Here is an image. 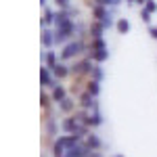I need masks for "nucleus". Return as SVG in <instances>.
Listing matches in <instances>:
<instances>
[{
  "label": "nucleus",
  "mask_w": 157,
  "mask_h": 157,
  "mask_svg": "<svg viewBox=\"0 0 157 157\" xmlns=\"http://www.w3.org/2000/svg\"><path fill=\"white\" fill-rule=\"evenodd\" d=\"M94 4H103V6H117L121 0H92Z\"/></svg>",
  "instance_id": "nucleus-23"
},
{
  "label": "nucleus",
  "mask_w": 157,
  "mask_h": 157,
  "mask_svg": "<svg viewBox=\"0 0 157 157\" xmlns=\"http://www.w3.org/2000/svg\"><path fill=\"white\" fill-rule=\"evenodd\" d=\"M115 157H124V155H115Z\"/></svg>",
  "instance_id": "nucleus-30"
},
{
  "label": "nucleus",
  "mask_w": 157,
  "mask_h": 157,
  "mask_svg": "<svg viewBox=\"0 0 157 157\" xmlns=\"http://www.w3.org/2000/svg\"><path fill=\"white\" fill-rule=\"evenodd\" d=\"M107 17H111V11L103 4H94L92 6V21H105Z\"/></svg>",
  "instance_id": "nucleus-9"
},
{
  "label": "nucleus",
  "mask_w": 157,
  "mask_h": 157,
  "mask_svg": "<svg viewBox=\"0 0 157 157\" xmlns=\"http://www.w3.org/2000/svg\"><path fill=\"white\" fill-rule=\"evenodd\" d=\"M86 90H88L92 97H98V92H101V82H97V80H90V82L86 84Z\"/></svg>",
  "instance_id": "nucleus-18"
},
{
  "label": "nucleus",
  "mask_w": 157,
  "mask_h": 157,
  "mask_svg": "<svg viewBox=\"0 0 157 157\" xmlns=\"http://www.w3.org/2000/svg\"><path fill=\"white\" fill-rule=\"evenodd\" d=\"M55 17H57V13H55V11H50V9H44L42 25H44V27H50V25H55Z\"/></svg>",
  "instance_id": "nucleus-16"
},
{
  "label": "nucleus",
  "mask_w": 157,
  "mask_h": 157,
  "mask_svg": "<svg viewBox=\"0 0 157 157\" xmlns=\"http://www.w3.org/2000/svg\"><path fill=\"white\" fill-rule=\"evenodd\" d=\"M42 61H44V65H46L48 69H52V67L59 63V61H57V52H55V50H50V48L42 52Z\"/></svg>",
  "instance_id": "nucleus-13"
},
{
  "label": "nucleus",
  "mask_w": 157,
  "mask_h": 157,
  "mask_svg": "<svg viewBox=\"0 0 157 157\" xmlns=\"http://www.w3.org/2000/svg\"><path fill=\"white\" fill-rule=\"evenodd\" d=\"M52 73H55L57 80H63V78H67V75L71 73V67H67L65 63H57V65L52 67Z\"/></svg>",
  "instance_id": "nucleus-12"
},
{
  "label": "nucleus",
  "mask_w": 157,
  "mask_h": 157,
  "mask_svg": "<svg viewBox=\"0 0 157 157\" xmlns=\"http://www.w3.org/2000/svg\"><path fill=\"white\" fill-rule=\"evenodd\" d=\"M115 27H117V32H120V34H128L130 23H128V19H120V21L115 23Z\"/></svg>",
  "instance_id": "nucleus-20"
},
{
  "label": "nucleus",
  "mask_w": 157,
  "mask_h": 157,
  "mask_svg": "<svg viewBox=\"0 0 157 157\" xmlns=\"http://www.w3.org/2000/svg\"><path fill=\"white\" fill-rule=\"evenodd\" d=\"M42 46L44 48H52L55 46V32L50 27H44L42 29Z\"/></svg>",
  "instance_id": "nucleus-11"
},
{
  "label": "nucleus",
  "mask_w": 157,
  "mask_h": 157,
  "mask_svg": "<svg viewBox=\"0 0 157 157\" xmlns=\"http://www.w3.org/2000/svg\"><path fill=\"white\" fill-rule=\"evenodd\" d=\"M101 23H103V27H105V29H109V27L113 25V15H111V17H107L105 21H101Z\"/></svg>",
  "instance_id": "nucleus-27"
},
{
  "label": "nucleus",
  "mask_w": 157,
  "mask_h": 157,
  "mask_svg": "<svg viewBox=\"0 0 157 157\" xmlns=\"http://www.w3.org/2000/svg\"><path fill=\"white\" fill-rule=\"evenodd\" d=\"M149 34L153 40H157V25H149Z\"/></svg>",
  "instance_id": "nucleus-28"
},
{
  "label": "nucleus",
  "mask_w": 157,
  "mask_h": 157,
  "mask_svg": "<svg viewBox=\"0 0 157 157\" xmlns=\"http://www.w3.org/2000/svg\"><path fill=\"white\" fill-rule=\"evenodd\" d=\"M126 2H128V4H145L147 0H126Z\"/></svg>",
  "instance_id": "nucleus-29"
},
{
  "label": "nucleus",
  "mask_w": 157,
  "mask_h": 157,
  "mask_svg": "<svg viewBox=\"0 0 157 157\" xmlns=\"http://www.w3.org/2000/svg\"><path fill=\"white\" fill-rule=\"evenodd\" d=\"M78 105H80L82 109H86V111H92V109H97V107H98L97 97H92L88 90L80 92V97H78Z\"/></svg>",
  "instance_id": "nucleus-6"
},
{
  "label": "nucleus",
  "mask_w": 157,
  "mask_h": 157,
  "mask_svg": "<svg viewBox=\"0 0 157 157\" xmlns=\"http://www.w3.org/2000/svg\"><path fill=\"white\" fill-rule=\"evenodd\" d=\"M88 153H90V149H88V147L84 145V140H82L80 145L67 149V153H65V155H61V157H88Z\"/></svg>",
  "instance_id": "nucleus-8"
},
{
  "label": "nucleus",
  "mask_w": 157,
  "mask_h": 157,
  "mask_svg": "<svg viewBox=\"0 0 157 157\" xmlns=\"http://www.w3.org/2000/svg\"><path fill=\"white\" fill-rule=\"evenodd\" d=\"M59 109L63 111V113H71L73 109H75V101H71V98L67 97L65 101H61V103H59Z\"/></svg>",
  "instance_id": "nucleus-17"
},
{
  "label": "nucleus",
  "mask_w": 157,
  "mask_h": 157,
  "mask_svg": "<svg viewBox=\"0 0 157 157\" xmlns=\"http://www.w3.org/2000/svg\"><path fill=\"white\" fill-rule=\"evenodd\" d=\"M40 82H42L44 88H55V86H57L55 73H52V69H48L46 65H42V69H40Z\"/></svg>",
  "instance_id": "nucleus-7"
},
{
  "label": "nucleus",
  "mask_w": 157,
  "mask_h": 157,
  "mask_svg": "<svg viewBox=\"0 0 157 157\" xmlns=\"http://www.w3.org/2000/svg\"><path fill=\"white\" fill-rule=\"evenodd\" d=\"M84 145L90 149V151H98L101 147H103V140L98 138L97 134H86V138H84Z\"/></svg>",
  "instance_id": "nucleus-10"
},
{
  "label": "nucleus",
  "mask_w": 157,
  "mask_h": 157,
  "mask_svg": "<svg viewBox=\"0 0 157 157\" xmlns=\"http://www.w3.org/2000/svg\"><path fill=\"white\" fill-rule=\"evenodd\" d=\"M40 101H42V107L48 109V107H50V101H52V97H48V94H44V92H42V98H40Z\"/></svg>",
  "instance_id": "nucleus-24"
},
{
  "label": "nucleus",
  "mask_w": 157,
  "mask_h": 157,
  "mask_svg": "<svg viewBox=\"0 0 157 157\" xmlns=\"http://www.w3.org/2000/svg\"><path fill=\"white\" fill-rule=\"evenodd\" d=\"M86 50V44L82 40H71V42H67L59 52V59L61 61H69V59H75L78 55H82Z\"/></svg>",
  "instance_id": "nucleus-2"
},
{
  "label": "nucleus",
  "mask_w": 157,
  "mask_h": 157,
  "mask_svg": "<svg viewBox=\"0 0 157 157\" xmlns=\"http://www.w3.org/2000/svg\"><path fill=\"white\" fill-rule=\"evenodd\" d=\"M140 19H143L145 23H151V13H149V11H145V9H143V11H140Z\"/></svg>",
  "instance_id": "nucleus-25"
},
{
  "label": "nucleus",
  "mask_w": 157,
  "mask_h": 157,
  "mask_svg": "<svg viewBox=\"0 0 157 157\" xmlns=\"http://www.w3.org/2000/svg\"><path fill=\"white\" fill-rule=\"evenodd\" d=\"M88 32H90L88 36L92 38V40H97V38H103L105 27H103V23H101V21H92V25H90V29H88Z\"/></svg>",
  "instance_id": "nucleus-15"
},
{
  "label": "nucleus",
  "mask_w": 157,
  "mask_h": 157,
  "mask_svg": "<svg viewBox=\"0 0 157 157\" xmlns=\"http://www.w3.org/2000/svg\"><path fill=\"white\" fill-rule=\"evenodd\" d=\"M92 67H94V61L88 57V59H82V61H78V63H73L71 73L73 75H90L92 73Z\"/></svg>",
  "instance_id": "nucleus-5"
},
{
  "label": "nucleus",
  "mask_w": 157,
  "mask_h": 157,
  "mask_svg": "<svg viewBox=\"0 0 157 157\" xmlns=\"http://www.w3.org/2000/svg\"><path fill=\"white\" fill-rule=\"evenodd\" d=\"M143 9H145V11H149L151 15H153V13L157 11V2H155V0H147L145 4H143Z\"/></svg>",
  "instance_id": "nucleus-22"
},
{
  "label": "nucleus",
  "mask_w": 157,
  "mask_h": 157,
  "mask_svg": "<svg viewBox=\"0 0 157 157\" xmlns=\"http://www.w3.org/2000/svg\"><path fill=\"white\" fill-rule=\"evenodd\" d=\"M82 140H84V136H80V134H63V136H57L55 143H52V155L55 157L65 155L67 149L80 145Z\"/></svg>",
  "instance_id": "nucleus-1"
},
{
  "label": "nucleus",
  "mask_w": 157,
  "mask_h": 157,
  "mask_svg": "<svg viewBox=\"0 0 157 157\" xmlns=\"http://www.w3.org/2000/svg\"><path fill=\"white\" fill-rule=\"evenodd\" d=\"M46 132H48L50 136H55V134H57V124H55L52 117H46Z\"/></svg>",
  "instance_id": "nucleus-21"
},
{
  "label": "nucleus",
  "mask_w": 157,
  "mask_h": 157,
  "mask_svg": "<svg viewBox=\"0 0 157 157\" xmlns=\"http://www.w3.org/2000/svg\"><path fill=\"white\" fill-rule=\"evenodd\" d=\"M55 4H57L59 9H63V11L69 9V0H55Z\"/></svg>",
  "instance_id": "nucleus-26"
},
{
  "label": "nucleus",
  "mask_w": 157,
  "mask_h": 157,
  "mask_svg": "<svg viewBox=\"0 0 157 157\" xmlns=\"http://www.w3.org/2000/svg\"><path fill=\"white\" fill-rule=\"evenodd\" d=\"M50 97H52V101L59 105L61 101H65V98H67V90H65L61 84H57L55 88H52V94H50Z\"/></svg>",
  "instance_id": "nucleus-14"
},
{
  "label": "nucleus",
  "mask_w": 157,
  "mask_h": 157,
  "mask_svg": "<svg viewBox=\"0 0 157 157\" xmlns=\"http://www.w3.org/2000/svg\"><path fill=\"white\" fill-rule=\"evenodd\" d=\"M90 59L94 63H105L109 59V50H107V42L103 38H97L90 42Z\"/></svg>",
  "instance_id": "nucleus-3"
},
{
  "label": "nucleus",
  "mask_w": 157,
  "mask_h": 157,
  "mask_svg": "<svg viewBox=\"0 0 157 157\" xmlns=\"http://www.w3.org/2000/svg\"><path fill=\"white\" fill-rule=\"evenodd\" d=\"M61 128L67 134H80V136H84V138H86V134H90L88 132V126L82 124L75 115H73V117H65V120L61 121Z\"/></svg>",
  "instance_id": "nucleus-4"
},
{
  "label": "nucleus",
  "mask_w": 157,
  "mask_h": 157,
  "mask_svg": "<svg viewBox=\"0 0 157 157\" xmlns=\"http://www.w3.org/2000/svg\"><path fill=\"white\" fill-rule=\"evenodd\" d=\"M42 2H46V0H42Z\"/></svg>",
  "instance_id": "nucleus-31"
},
{
  "label": "nucleus",
  "mask_w": 157,
  "mask_h": 157,
  "mask_svg": "<svg viewBox=\"0 0 157 157\" xmlns=\"http://www.w3.org/2000/svg\"><path fill=\"white\" fill-rule=\"evenodd\" d=\"M92 80H97V82H101L103 78H105V69L101 67V63H94V67H92Z\"/></svg>",
  "instance_id": "nucleus-19"
}]
</instances>
